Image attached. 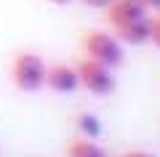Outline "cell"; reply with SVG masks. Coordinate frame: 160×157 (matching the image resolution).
<instances>
[{"mask_svg": "<svg viewBox=\"0 0 160 157\" xmlns=\"http://www.w3.org/2000/svg\"><path fill=\"white\" fill-rule=\"evenodd\" d=\"M120 157H155V155L147 152V149H128V152H123Z\"/></svg>", "mask_w": 160, "mask_h": 157, "instance_id": "30bf717a", "label": "cell"}, {"mask_svg": "<svg viewBox=\"0 0 160 157\" xmlns=\"http://www.w3.org/2000/svg\"><path fill=\"white\" fill-rule=\"evenodd\" d=\"M67 157H109L93 139H72L67 144Z\"/></svg>", "mask_w": 160, "mask_h": 157, "instance_id": "52a82bcc", "label": "cell"}, {"mask_svg": "<svg viewBox=\"0 0 160 157\" xmlns=\"http://www.w3.org/2000/svg\"><path fill=\"white\" fill-rule=\"evenodd\" d=\"M149 22H152V32H149V43H152L155 48H160V13H155V16L149 19Z\"/></svg>", "mask_w": 160, "mask_h": 157, "instance_id": "9c48e42d", "label": "cell"}, {"mask_svg": "<svg viewBox=\"0 0 160 157\" xmlns=\"http://www.w3.org/2000/svg\"><path fill=\"white\" fill-rule=\"evenodd\" d=\"M104 11H107V22L112 27H120V24H128V22L147 16V6L142 0H112Z\"/></svg>", "mask_w": 160, "mask_h": 157, "instance_id": "277c9868", "label": "cell"}, {"mask_svg": "<svg viewBox=\"0 0 160 157\" xmlns=\"http://www.w3.org/2000/svg\"><path fill=\"white\" fill-rule=\"evenodd\" d=\"M80 3H86L88 8H102V11H104V8H107L112 0H80Z\"/></svg>", "mask_w": 160, "mask_h": 157, "instance_id": "8fae6325", "label": "cell"}, {"mask_svg": "<svg viewBox=\"0 0 160 157\" xmlns=\"http://www.w3.org/2000/svg\"><path fill=\"white\" fill-rule=\"evenodd\" d=\"M112 29H115V37H118L120 43H126V45H144V43H149L152 22H149V16H144V19H136V22L112 27Z\"/></svg>", "mask_w": 160, "mask_h": 157, "instance_id": "8992f818", "label": "cell"}, {"mask_svg": "<svg viewBox=\"0 0 160 157\" xmlns=\"http://www.w3.org/2000/svg\"><path fill=\"white\" fill-rule=\"evenodd\" d=\"M48 3H56V6H69L72 0H48Z\"/></svg>", "mask_w": 160, "mask_h": 157, "instance_id": "4fadbf2b", "label": "cell"}, {"mask_svg": "<svg viewBox=\"0 0 160 157\" xmlns=\"http://www.w3.org/2000/svg\"><path fill=\"white\" fill-rule=\"evenodd\" d=\"M46 72H48L46 61L38 53H27V51L19 53L11 64V80L24 93H35V91L43 88L46 85Z\"/></svg>", "mask_w": 160, "mask_h": 157, "instance_id": "6da1fadb", "label": "cell"}, {"mask_svg": "<svg viewBox=\"0 0 160 157\" xmlns=\"http://www.w3.org/2000/svg\"><path fill=\"white\" fill-rule=\"evenodd\" d=\"M83 51L86 56L93 59V61L104 64V67L115 69L118 64H123V43H120L115 35L109 32H99V29H91L83 37Z\"/></svg>", "mask_w": 160, "mask_h": 157, "instance_id": "7a4b0ae2", "label": "cell"}, {"mask_svg": "<svg viewBox=\"0 0 160 157\" xmlns=\"http://www.w3.org/2000/svg\"><path fill=\"white\" fill-rule=\"evenodd\" d=\"M75 128H78V133L83 136V139H99V133H102V123H99V117H93L91 112L75 115Z\"/></svg>", "mask_w": 160, "mask_h": 157, "instance_id": "ba28073f", "label": "cell"}, {"mask_svg": "<svg viewBox=\"0 0 160 157\" xmlns=\"http://www.w3.org/2000/svg\"><path fill=\"white\" fill-rule=\"evenodd\" d=\"M78 80H80V88H86L88 93L93 96H109L115 93V75L109 67H104V64L93 61V59H80L78 61Z\"/></svg>", "mask_w": 160, "mask_h": 157, "instance_id": "3957f363", "label": "cell"}, {"mask_svg": "<svg viewBox=\"0 0 160 157\" xmlns=\"http://www.w3.org/2000/svg\"><path fill=\"white\" fill-rule=\"evenodd\" d=\"M46 85L56 93H75L80 88V80H78V69L69 67V64H53L48 67L46 72Z\"/></svg>", "mask_w": 160, "mask_h": 157, "instance_id": "5b68a950", "label": "cell"}, {"mask_svg": "<svg viewBox=\"0 0 160 157\" xmlns=\"http://www.w3.org/2000/svg\"><path fill=\"white\" fill-rule=\"evenodd\" d=\"M144 6H147V11H155V13H160V0H142Z\"/></svg>", "mask_w": 160, "mask_h": 157, "instance_id": "7c38bea8", "label": "cell"}]
</instances>
